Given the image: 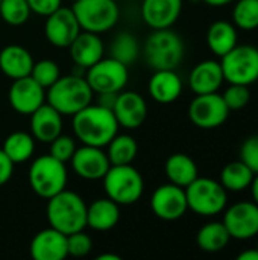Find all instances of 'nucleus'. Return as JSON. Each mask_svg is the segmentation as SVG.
<instances>
[{
  "label": "nucleus",
  "instance_id": "44",
  "mask_svg": "<svg viewBox=\"0 0 258 260\" xmlns=\"http://www.w3.org/2000/svg\"><path fill=\"white\" fill-rule=\"evenodd\" d=\"M251 193H252V200H254V203L258 206V174L254 175V180H252V183H251Z\"/></svg>",
  "mask_w": 258,
  "mask_h": 260
},
{
  "label": "nucleus",
  "instance_id": "2",
  "mask_svg": "<svg viewBox=\"0 0 258 260\" xmlns=\"http://www.w3.org/2000/svg\"><path fill=\"white\" fill-rule=\"evenodd\" d=\"M46 216L50 227L64 235L85 230L87 227V204L81 195L64 189L47 200Z\"/></svg>",
  "mask_w": 258,
  "mask_h": 260
},
{
  "label": "nucleus",
  "instance_id": "28",
  "mask_svg": "<svg viewBox=\"0 0 258 260\" xmlns=\"http://www.w3.org/2000/svg\"><path fill=\"white\" fill-rule=\"evenodd\" d=\"M231 236L224 222L211 221L202 225L196 233V244L205 253H219L228 247Z\"/></svg>",
  "mask_w": 258,
  "mask_h": 260
},
{
  "label": "nucleus",
  "instance_id": "32",
  "mask_svg": "<svg viewBox=\"0 0 258 260\" xmlns=\"http://www.w3.org/2000/svg\"><path fill=\"white\" fill-rule=\"evenodd\" d=\"M140 55V44L138 40L131 32H119L111 46H109V56L123 62L125 66H131Z\"/></svg>",
  "mask_w": 258,
  "mask_h": 260
},
{
  "label": "nucleus",
  "instance_id": "36",
  "mask_svg": "<svg viewBox=\"0 0 258 260\" xmlns=\"http://www.w3.org/2000/svg\"><path fill=\"white\" fill-rule=\"evenodd\" d=\"M222 98L230 108V111L243 110L251 102V90L249 85L242 84H230L225 91L222 93Z\"/></svg>",
  "mask_w": 258,
  "mask_h": 260
},
{
  "label": "nucleus",
  "instance_id": "13",
  "mask_svg": "<svg viewBox=\"0 0 258 260\" xmlns=\"http://www.w3.org/2000/svg\"><path fill=\"white\" fill-rule=\"evenodd\" d=\"M151 209L154 215L163 221L181 219L189 210L184 187L172 183L158 186L151 197Z\"/></svg>",
  "mask_w": 258,
  "mask_h": 260
},
{
  "label": "nucleus",
  "instance_id": "47",
  "mask_svg": "<svg viewBox=\"0 0 258 260\" xmlns=\"http://www.w3.org/2000/svg\"><path fill=\"white\" fill-rule=\"evenodd\" d=\"M71 2H76V0H71Z\"/></svg>",
  "mask_w": 258,
  "mask_h": 260
},
{
  "label": "nucleus",
  "instance_id": "37",
  "mask_svg": "<svg viewBox=\"0 0 258 260\" xmlns=\"http://www.w3.org/2000/svg\"><path fill=\"white\" fill-rule=\"evenodd\" d=\"M50 151L49 154L52 157H55L56 160L62 161V163H67L71 160L75 151H76V142L71 136H67V134H59L56 139H53L50 143Z\"/></svg>",
  "mask_w": 258,
  "mask_h": 260
},
{
  "label": "nucleus",
  "instance_id": "7",
  "mask_svg": "<svg viewBox=\"0 0 258 260\" xmlns=\"http://www.w3.org/2000/svg\"><path fill=\"white\" fill-rule=\"evenodd\" d=\"M184 190L189 210L199 216L211 218L227 209L228 190L217 180L198 177Z\"/></svg>",
  "mask_w": 258,
  "mask_h": 260
},
{
  "label": "nucleus",
  "instance_id": "39",
  "mask_svg": "<svg viewBox=\"0 0 258 260\" xmlns=\"http://www.w3.org/2000/svg\"><path fill=\"white\" fill-rule=\"evenodd\" d=\"M240 160L254 174H258V134H252L243 140L240 146Z\"/></svg>",
  "mask_w": 258,
  "mask_h": 260
},
{
  "label": "nucleus",
  "instance_id": "25",
  "mask_svg": "<svg viewBox=\"0 0 258 260\" xmlns=\"http://www.w3.org/2000/svg\"><path fill=\"white\" fill-rule=\"evenodd\" d=\"M120 221V206L113 200L99 198L87 206V227L94 232H109Z\"/></svg>",
  "mask_w": 258,
  "mask_h": 260
},
{
  "label": "nucleus",
  "instance_id": "43",
  "mask_svg": "<svg viewBox=\"0 0 258 260\" xmlns=\"http://www.w3.org/2000/svg\"><path fill=\"white\" fill-rule=\"evenodd\" d=\"M199 2H204L205 5H208L211 8H222V6H227L230 3H234L236 0H199Z\"/></svg>",
  "mask_w": 258,
  "mask_h": 260
},
{
  "label": "nucleus",
  "instance_id": "40",
  "mask_svg": "<svg viewBox=\"0 0 258 260\" xmlns=\"http://www.w3.org/2000/svg\"><path fill=\"white\" fill-rule=\"evenodd\" d=\"M29 8L32 12L47 17L52 12H55L58 8L62 6V0H27Z\"/></svg>",
  "mask_w": 258,
  "mask_h": 260
},
{
  "label": "nucleus",
  "instance_id": "34",
  "mask_svg": "<svg viewBox=\"0 0 258 260\" xmlns=\"http://www.w3.org/2000/svg\"><path fill=\"white\" fill-rule=\"evenodd\" d=\"M30 14L27 0H0V17L9 26L24 24Z\"/></svg>",
  "mask_w": 258,
  "mask_h": 260
},
{
  "label": "nucleus",
  "instance_id": "17",
  "mask_svg": "<svg viewBox=\"0 0 258 260\" xmlns=\"http://www.w3.org/2000/svg\"><path fill=\"white\" fill-rule=\"evenodd\" d=\"M113 113L119 126L125 129L140 128L148 117V104L144 98L135 91H120L113 105Z\"/></svg>",
  "mask_w": 258,
  "mask_h": 260
},
{
  "label": "nucleus",
  "instance_id": "31",
  "mask_svg": "<svg viewBox=\"0 0 258 260\" xmlns=\"http://www.w3.org/2000/svg\"><path fill=\"white\" fill-rule=\"evenodd\" d=\"M111 165H132L138 154V145L129 134H116L105 146Z\"/></svg>",
  "mask_w": 258,
  "mask_h": 260
},
{
  "label": "nucleus",
  "instance_id": "29",
  "mask_svg": "<svg viewBox=\"0 0 258 260\" xmlns=\"http://www.w3.org/2000/svg\"><path fill=\"white\" fill-rule=\"evenodd\" d=\"M35 139L30 133L24 131H14L11 133L2 146V151L6 154V157L14 163H24L30 160V157L35 152Z\"/></svg>",
  "mask_w": 258,
  "mask_h": 260
},
{
  "label": "nucleus",
  "instance_id": "10",
  "mask_svg": "<svg viewBox=\"0 0 258 260\" xmlns=\"http://www.w3.org/2000/svg\"><path fill=\"white\" fill-rule=\"evenodd\" d=\"M85 72V79L96 94L120 93L129 81L128 66L111 56L99 59Z\"/></svg>",
  "mask_w": 258,
  "mask_h": 260
},
{
  "label": "nucleus",
  "instance_id": "1",
  "mask_svg": "<svg viewBox=\"0 0 258 260\" xmlns=\"http://www.w3.org/2000/svg\"><path fill=\"white\" fill-rule=\"evenodd\" d=\"M71 117L75 137L88 146L105 148L120 128L113 110L100 104H90Z\"/></svg>",
  "mask_w": 258,
  "mask_h": 260
},
{
  "label": "nucleus",
  "instance_id": "33",
  "mask_svg": "<svg viewBox=\"0 0 258 260\" xmlns=\"http://www.w3.org/2000/svg\"><path fill=\"white\" fill-rule=\"evenodd\" d=\"M233 23L242 30L258 29V0H236L233 8Z\"/></svg>",
  "mask_w": 258,
  "mask_h": 260
},
{
  "label": "nucleus",
  "instance_id": "27",
  "mask_svg": "<svg viewBox=\"0 0 258 260\" xmlns=\"http://www.w3.org/2000/svg\"><path fill=\"white\" fill-rule=\"evenodd\" d=\"M237 40V27L234 26V23H230L227 20H217L211 23L207 30V46L219 58L236 47L239 44Z\"/></svg>",
  "mask_w": 258,
  "mask_h": 260
},
{
  "label": "nucleus",
  "instance_id": "45",
  "mask_svg": "<svg viewBox=\"0 0 258 260\" xmlns=\"http://www.w3.org/2000/svg\"><path fill=\"white\" fill-rule=\"evenodd\" d=\"M97 260H120V256H117V254H99L97 257H96Z\"/></svg>",
  "mask_w": 258,
  "mask_h": 260
},
{
  "label": "nucleus",
  "instance_id": "8",
  "mask_svg": "<svg viewBox=\"0 0 258 260\" xmlns=\"http://www.w3.org/2000/svg\"><path fill=\"white\" fill-rule=\"evenodd\" d=\"M220 67L228 84H255L258 81V47L237 44L220 58Z\"/></svg>",
  "mask_w": 258,
  "mask_h": 260
},
{
  "label": "nucleus",
  "instance_id": "24",
  "mask_svg": "<svg viewBox=\"0 0 258 260\" xmlns=\"http://www.w3.org/2000/svg\"><path fill=\"white\" fill-rule=\"evenodd\" d=\"M33 62L32 53L20 44H9L0 50V72L12 81L29 76Z\"/></svg>",
  "mask_w": 258,
  "mask_h": 260
},
{
  "label": "nucleus",
  "instance_id": "19",
  "mask_svg": "<svg viewBox=\"0 0 258 260\" xmlns=\"http://www.w3.org/2000/svg\"><path fill=\"white\" fill-rule=\"evenodd\" d=\"M140 12L149 27L167 29L178 21L182 12V0H143Z\"/></svg>",
  "mask_w": 258,
  "mask_h": 260
},
{
  "label": "nucleus",
  "instance_id": "12",
  "mask_svg": "<svg viewBox=\"0 0 258 260\" xmlns=\"http://www.w3.org/2000/svg\"><path fill=\"white\" fill-rule=\"evenodd\" d=\"M224 212L222 222L231 239L249 241L258 236V206L254 201H239Z\"/></svg>",
  "mask_w": 258,
  "mask_h": 260
},
{
  "label": "nucleus",
  "instance_id": "35",
  "mask_svg": "<svg viewBox=\"0 0 258 260\" xmlns=\"http://www.w3.org/2000/svg\"><path fill=\"white\" fill-rule=\"evenodd\" d=\"M30 76L43 87V88H49L52 87L61 76V70L59 66L52 61V59H40L35 61L30 70Z\"/></svg>",
  "mask_w": 258,
  "mask_h": 260
},
{
  "label": "nucleus",
  "instance_id": "9",
  "mask_svg": "<svg viewBox=\"0 0 258 260\" xmlns=\"http://www.w3.org/2000/svg\"><path fill=\"white\" fill-rule=\"evenodd\" d=\"M71 9L82 30L99 35L113 29L120 15L116 0H76Z\"/></svg>",
  "mask_w": 258,
  "mask_h": 260
},
{
  "label": "nucleus",
  "instance_id": "42",
  "mask_svg": "<svg viewBox=\"0 0 258 260\" xmlns=\"http://www.w3.org/2000/svg\"><path fill=\"white\" fill-rule=\"evenodd\" d=\"M237 260H258V250L257 248L245 250L237 256Z\"/></svg>",
  "mask_w": 258,
  "mask_h": 260
},
{
  "label": "nucleus",
  "instance_id": "3",
  "mask_svg": "<svg viewBox=\"0 0 258 260\" xmlns=\"http://www.w3.org/2000/svg\"><path fill=\"white\" fill-rule=\"evenodd\" d=\"M93 90L82 75H65L46 90V102L62 116H73L93 101Z\"/></svg>",
  "mask_w": 258,
  "mask_h": 260
},
{
  "label": "nucleus",
  "instance_id": "41",
  "mask_svg": "<svg viewBox=\"0 0 258 260\" xmlns=\"http://www.w3.org/2000/svg\"><path fill=\"white\" fill-rule=\"evenodd\" d=\"M14 174V163L0 149V187L5 186Z\"/></svg>",
  "mask_w": 258,
  "mask_h": 260
},
{
  "label": "nucleus",
  "instance_id": "26",
  "mask_svg": "<svg viewBox=\"0 0 258 260\" xmlns=\"http://www.w3.org/2000/svg\"><path fill=\"white\" fill-rule=\"evenodd\" d=\"M164 172L169 183L176 184L179 187H187L199 177V169L196 161L182 152L172 154L164 163Z\"/></svg>",
  "mask_w": 258,
  "mask_h": 260
},
{
  "label": "nucleus",
  "instance_id": "4",
  "mask_svg": "<svg viewBox=\"0 0 258 260\" xmlns=\"http://www.w3.org/2000/svg\"><path fill=\"white\" fill-rule=\"evenodd\" d=\"M184 53L182 38L170 27L154 29L143 46L144 59L154 70H176L184 59Z\"/></svg>",
  "mask_w": 258,
  "mask_h": 260
},
{
  "label": "nucleus",
  "instance_id": "21",
  "mask_svg": "<svg viewBox=\"0 0 258 260\" xmlns=\"http://www.w3.org/2000/svg\"><path fill=\"white\" fill-rule=\"evenodd\" d=\"M62 133V114L44 102L30 114V134L36 142L50 143Z\"/></svg>",
  "mask_w": 258,
  "mask_h": 260
},
{
  "label": "nucleus",
  "instance_id": "22",
  "mask_svg": "<svg viewBox=\"0 0 258 260\" xmlns=\"http://www.w3.org/2000/svg\"><path fill=\"white\" fill-rule=\"evenodd\" d=\"M148 91L161 105L173 104L182 93V79L176 70H155L148 82Z\"/></svg>",
  "mask_w": 258,
  "mask_h": 260
},
{
  "label": "nucleus",
  "instance_id": "16",
  "mask_svg": "<svg viewBox=\"0 0 258 260\" xmlns=\"http://www.w3.org/2000/svg\"><path fill=\"white\" fill-rule=\"evenodd\" d=\"M70 163L75 174L87 181L102 180L111 166L103 148L88 146V145H82L81 148H76Z\"/></svg>",
  "mask_w": 258,
  "mask_h": 260
},
{
  "label": "nucleus",
  "instance_id": "38",
  "mask_svg": "<svg viewBox=\"0 0 258 260\" xmlns=\"http://www.w3.org/2000/svg\"><path fill=\"white\" fill-rule=\"evenodd\" d=\"M93 250V241L91 238L84 232H75L71 235H67V251L68 256L73 257H84L90 254Z\"/></svg>",
  "mask_w": 258,
  "mask_h": 260
},
{
  "label": "nucleus",
  "instance_id": "6",
  "mask_svg": "<svg viewBox=\"0 0 258 260\" xmlns=\"http://www.w3.org/2000/svg\"><path fill=\"white\" fill-rule=\"evenodd\" d=\"M27 180L35 195L49 200L62 192L67 186L68 174L65 163L56 160L50 154L40 155L30 163Z\"/></svg>",
  "mask_w": 258,
  "mask_h": 260
},
{
  "label": "nucleus",
  "instance_id": "5",
  "mask_svg": "<svg viewBox=\"0 0 258 260\" xmlns=\"http://www.w3.org/2000/svg\"><path fill=\"white\" fill-rule=\"evenodd\" d=\"M102 181L106 197L119 206L135 204L144 192L143 177L132 165H111Z\"/></svg>",
  "mask_w": 258,
  "mask_h": 260
},
{
  "label": "nucleus",
  "instance_id": "46",
  "mask_svg": "<svg viewBox=\"0 0 258 260\" xmlns=\"http://www.w3.org/2000/svg\"><path fill=\"white\" fill-rule=\"evenodd\" d=\"M255 248H257V250H258V242H257V247H255Z\"/></svg>",
  "mask_w": 258,
  "mask_h": 260
},
{
  "label": "nucleus",
  "instance_id": "20",
  "mask_svg": "<svg viewBox=\"0 0 258 260\" xmlns=\"http://www.w3.org/2000/svg\"><path fill=\"white\" fill-rule=\"evenodd\" d=\"M67 49L75 66L84 70L96 64L105 55V46L100 35L87 30H81Z\"/></svg>",
  "mask_w": 258,
  "mask_h": 260
},
{
  "label": "nucleus",
  "instance_id": "14",
  "mask_svg": "<svg viewBox=\"0 0 258 260\" xmlns=\"http://www.w3.org/2000/svg\"><path fill=\"white\" fill-rule=\"evenodd\" d=\"M79 21L71 8L61 6L55 12L46 17L44 23V35L46 40L59 49H67L73 40L81 32Z\"/></svg>",
  "mask_w": 258,
  "mask_h": 260
},
{
  "label": "nucleus",
  "instance_id": "30",
  "mask_svg": "<svg viewBox=\"0 0 258 260\" xmlns=\"http://www.w3.org/2000/svg\"><path fill=\"white\" fill-rule=\"evenodd\" d=\"M254 175L255 174L242 160H236L224 166L219 181L228 192H243L249 189Z\"/></svg>",
  "mask_w": 258,
  "mask_h": 260
},
{
  "label": "nucleus",
  "instance_id": "23",
  "mask_svg": "<svg viewBox=\"0 0 258 260\" xmlns=\"http://www.w3.org/2000/svg\"><path fill=\"white\" fill-rule=\"evenodd\" d=\"M224 81L225 79L220 62L214 59L198 62L189 75V85L195 94L214 93L222 87Z\"/></svg>",
  "mask_w": 258,
  "mask_h": 260
},
{
  "label": "nucleus",
  "instance_id": "15",
  "mask_svg": "<svg viewBox=\"0 0 258 260\" xmlns=\"http://www.w3.org/2000/svg\"><path fill=\"white\" fill-rule=\"evenodd\" d=\"M8 101L14 111L21 116H30L46 102V88H43L30 75L14 79L9 87Z\"/></svg>",
  "mask_w": 258,
  "mask_h": 260
},
{
  "label": "nucleus",
  "instance_id": "11",
  "mask_svg": "<svg viewBox=\"0 0 258 260\" xmlns=\"http://www.w3.org/2000/svg\"><path fill=\"white\" fill-rule=\"evenodd\" d=\"M228 117L230 108L217 91L196 94L189 105V119L201 129H216L222 126Z\"/></svg>",
  "mask_w": 258,
  "mask_h": 260
},
{
  "label": "nucleus",
  "instance_id": "18",
  "mask_svg": "<svg viewBox=\"0 0 258 260\" xmlns=\"http://www.w3.org/2000/svg\"><path fill=\"white\" fill-rule=\"evenodd\" d=\"M29 253L33 260H64L68 256L67 235L53 227L44 229L32 238Z\"/></svg>",
  "mask_w": 258,
  "mask_h": 260
}]
</instances>
